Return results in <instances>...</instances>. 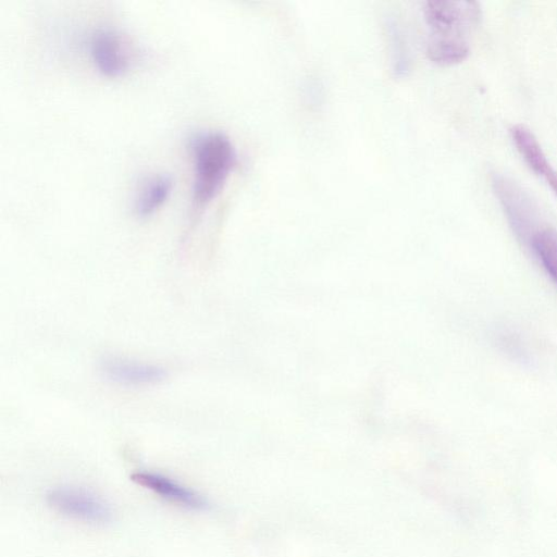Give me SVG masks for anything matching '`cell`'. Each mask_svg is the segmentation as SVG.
I'll return each mask as SVG.
<instances>
[{"instance_id":"obj_1","label":"cell","mask_w":557,"mask_h":557,"mask_svg":"<svg viewBox=\"0 0 557 557\" xmlns=\"http://www.w3.org/2000/svg\"><path fill=\"white\" fill-rule=\"evenodd\" d=\"M429 28L428 58L440 65L462 62L470 53L469 34L482 16L480 3L474 1L432 0L423 7Z\"/></svg>"},{"instance_id":"obj_2","label":"cell","mask_w":557,"mask_h":557,"mask_svg":"<svg viewBox=\"0 0 557 557\" xmlns=\"http://www.w3.org/2000/svg\"><path fill=\"white\" fill-rule=\"evenodd\" d=\"M193 159L191 200L195 210L206 208L222 190L236 164V150L220 131H203L189 141Z\"/></svg>"},{"instance_id":"obj_3","label":"cell","mask_w":557,"mask_h":557,"mask_svg":"<svg viewBox=\"0 0 557 557\" xmlns=\"http://www.w3.org/2000/svg\"><path fill=\"white\" fill-rule=\"evenodd\" d=\"M87 51L94 67L107 77L125 75L134 67L138 57L131 38L110 26L98 27L90 33Z\"/></svg>"},{"instance_id":"obj_4","label":"cell","mask_w":557,"mask_h":557,"mask_svg":"<svg viewBox=\"0 0 557 557\" xmlns=\"http://www.w3.org/2000/svg\"><path fill=\"white\" fill-rule=\"evenodd\" d=\"M493 191L516 236L529 245L540 226V210L531 196L506 175L494 173L491 177Z\"/></svg>"},{"instance_id":"obj_5","label":"cell","mask_w":557,"mask_h":557,"mask_svg":"<svg viewBox=\"0 0 557 557\" xmlns=\"http://www.w3.org/2000/svg\"><path fill=\"white\" fill-rule=\"evenodd\" d=\"M46 502L60 515L85 523L107 524L113 519L112 507L83 487H52L46 493Z\"/></svg>"},{"instance_id":"obj_6","label":"cell","mask_w":557,"mask_h":557,"mask_svg":"<svg viewBox=\"0 0 557 557\" xmlns=\"http://www.w3.org/2000/svg\"><path fill=\"white\" fill-rule=\"evenodd\" d=\"M100 371L109 381L124 386H146L162 382L164 368L144 361L110 356L100 362Z\"/></svg>"},{"instance_id":"obj_7","label":"cell","mask_w":557,"mask_h":557,"mask_svg":"<svg viewBox=\"0 0 557 557\" xmlns=\"http://www.w3.org/2000/svg\"><path fill=\"white\" fill-rule=\"evenodd\" d=\"M131 480L137 485L182 507L194 510L208 508V502L202 495L161 473L136 471L131 474Z\"/></svg>"},{"instance_id":"obj_8","label":"cell","mask_w":557,"mask_h":557,"mask_svg":"<svg viewBox=\"0 0 557 557\" xmlns=\"http://www.w3.org/2000/svg\"><path fill=\"white\" fill-rule=\"evenodd\" d=\"M511 140L527 165L549 186L557 197V170L554 169L533 132L522 124L509 129Z\"/></svg>"},{"instance_id":"obj_9","label":"cell","mask_w":557,"mask_h":557,"mask_svg":"<svg viewBox=\"0 0 557 557\" xmlns=\"http://www.w3.org/2000/svg\"><path fill=\"white\" fill-rule=\"evenodd\" d=\"M172 188L173 181L168 174L156 173L144 178L133 199L135 214L141 218L153 214L169 199Z\"/></svg>"},{"instance_id":"obj_10","label":"cell","mask_w":557,"mask_h":557,"mask_svg":"<svg viewBox=\"0 0 557 557\" xmlns=\"http://www.w3.org/2000/svg\"><path fill=\"white\" fill-rule=\"evenodd\" d=\"M528 246L557 286V231L548 226L542 227L532 236Z\"/></svg>"}]
</instances>
